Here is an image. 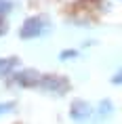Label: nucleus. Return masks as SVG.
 Instances as JSON below:
<instances>
[{
    "label": "nucleus",
    "instance_id": "nucleus-1",
    "mask_svg": "<svg viewBox=\"0 0 122 124\" xmlns=\"http://www.w3.org/2000/svg\"><path fill=\"white\" fill-rule=\"evenodd\" d=\"M49 30V19L46 17H30L25 19L23 27L19 30V36L23 40H30V38H38Z\"/></svg>",
    "mask_w": 122,
    "mask_h": 124
},
{
    "label": "nucleus",
    "instance_id": "nucleus-2",
    "mask_svg": "<svg viewBox=\"0 0 122 124\" xmlns=\"http://www.w3.org/2000/svg\"><path fill=\"white\" fill-rule=\"evenodd\" d=\"M38 86L42 91L55 93V95H63V93L70 91V80L63 78V76H42Z\"/></svg>",
    "mask_w": 122,
    "mask_h": 124
},
{
    "label": "nucleus",
    "instance_id": "nucleus-3",
    "mask_svg": "<svg viewBox=\"0 0 122 124\" xmlns=\"http://www.w3.org/2000/svg\"><path fill=\"white\" fill-rule=\"evenodd\" d=\"M90 114H93L90 105L86 103V101H82V99H76V101L72 103V107H70V118H72V120H76V122L89 120Z\"/></svg>",
    "mask_w": 122,
    "mask_h": 124
},
{
    "label": "nucleus",
    "instance_id": "nucleus-4",
    "mask_svg": "<svg viewBox=\"0 0 122 124\" xmlns=\"http://www.w3.org/2000/svg\"><path fill=\"white\" fill-rule=\"evenodd\" d=\"M40 78L42 76L36 70H23V72L15 74V84H19V86H38Z\"/></svg>",
    "mask_w": 122,
    "mask_h": 124
},
{
    "label": "nucleus",
    "instance_id": "nucleus-5",
    "mask_svg": "<svg viewBox=\"0 0 122 124\" xmlns=\"http://www.w3.org/2000/svg\"><path fill=\"white\" fill-rule=\"evenodd\" d=\"M19 65V59L17 57H7V59H0V78H4L13 72L15 67Z\"/></svg>",
    "mask_w": 122,
    "mask_h": 124
},
{
    "label": "nucleus",
    "instance_id": "nucleus-6",
    "mask_svg": "<svg viewBox=\"0 0 122 124\" xmlns=\"http://www.w3.org/2000/svg\"><path fill=\"white\" fill-rule=\"evenodd\" d=\"M109 114H112V101H109V99H103L101 105H99V116L105 118V116H109Z\"/></svg>",
    "mask_w": 122,
    "mask_h": 124
},
{
    "label": "nucleus",
    "instance_id": "nucleus-7",
    "mask_svg": "<svg viewBox=\"0 0 122 124\" xmlns=\"http://www.w3.org/2000/svg\"><path fill=\"white\" fill-rule=\"evenodd\" d=\"M11 8H13V2L11 0H0V17H4Z\"/></svg>",
    "mask_w": 122,
    "mask_h": 124
},
{
    "label": "nucleus",
    "instance_id": "nucleus-8",
    "mask_svg": "<svg viewBox=\"0 0 122 124\" xmlns=\"http://www.w3.org/2000/svg\"><path fill=\"white\" fill-rule=\"evenodd\" d=\"M13 109H15V101H4V103H0V116L7 114V111H13Z\"/></svg>",
    "mask_w": 122,
    "mask_h": 124
},
{
    "label": "nucleus",
    "instance_id": "nucleus-9",
    "mask_svg": "<svg viewBox=\"0 0 122 124\" xmlns=\"http://www.w3.org/2000/svg\"><path fill=\"white\" fill-rule=\"evenodd\" d=\"M74 57H78V53L72 51V48H70V51H61V55H59V59H63V61H65V59H74Z\"/></svg>",
    "mask_w": 122,
    "mask_h": 124
},
{
    "label": "nucleus",
    "instance_id": "nucleus-10",
    "mask_svg": "<svg viewBox=\"0 0 122 124\" xmlns=\"http://www.w3.org/2000/svg\"><path fill=\"white\" fill-rule=\"evenodd\" d=\"M7 30H8L7 21H4V19H0V36H4V34H7Z\"/></svg>",
    "mask_w": 122,
    "mask_h": 124
},
{
    "label": "nucleus",
    "instance_id": "nucleus-11",
    "mask_svg": "<svg viewBox=\"0 0 122 124\" xmlns=\"http://www.w3.org/2000/svg\"><path fill=\"white\" fill-rule=\"evenodd\" d=\"M112 84H122V72H118L114 78H112Z\"/></svg>",
    "mask_w": 122,
    "mask_h": 124
}]
</instances>
